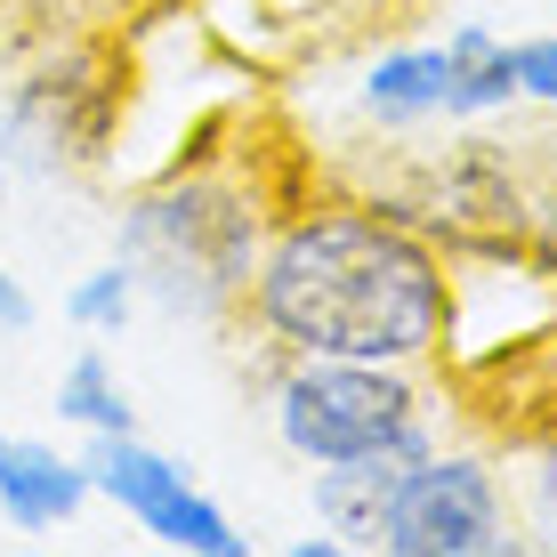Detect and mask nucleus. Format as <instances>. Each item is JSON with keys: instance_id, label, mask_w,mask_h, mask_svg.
Wrapping results in <instances>:
<instances>
[{"instance_id": "7ed1b4c3", "label": "nucleus", "mask_w": 557, "mask_h": 557, "mask_svg": "<svg viewBox=\"0 0 557 557\" xmlns=\"http://www.w3.org/2000/svg\"><path fill=\"white\" fill-rule=\"evenodd\" d=\"M275 445L307 469H339L372 453H436V429L412 363L292 356V372L275 380Z\"/></svg>"}, {"instance_id": "f03ea898", "label": "nucleus", "mask_w": 557, "mask_h": 557, "mask_svg": "<svg viewBox=\"0 0 557 557\" xmlns=\"http://www.w3.org/2000/svg\"><path fill=\"white\" fill-rule=\"evenodd\" d=\"M259 243H267V219L251 186H235L226 170H170L162 186H146L122 210V251L113 259L138 275L146 307L210 323L251 292Z\"/></svg>"}, {"instance_id": "2eb2a0df", "label": "nucleus", "mask_w": 557, "mask_h": 557, "mask_svg": "<svg viewBox=\"0 0 557 557\" xmlns=\"http://www.w3.org/2000/svg\"><path fill=\"white\" fill-rule=\"evenodd\" d=\"M33 323H41V307H33L25 275H16V267H0V339H25Z\"/></svg>"}, {"instance_id": "a211bd4d", "label": "nucleus", "mask_w": 557, "mask_h": 557, "mask_svg": "<svg viewBox=\"0 0 557 557\" xmlns=\"http://www.w3.org/2000/svg\"><path fill=\"white\" fill-rule=\"evenodd\" d=\"M9 445H16V436H9V429H0V469H9Z\"/></svg>"}, {"instance_id": "9d476101", "label": "nucleus", "mask_w": 557, "mask_h": 557, "mask_svg": "<svg viewBox=\"0 0 557 557\" xmlns=\"http://www.w3.org/2000/svg\"><path fill=\"white\" fill-rule=\"evenodd\" d=\"M420 453H372V460H339V469H315V517L339 533V549H380V517H388L396 469Z\"/></svg>"}, {"instance_id": "ddd939ff", "label": "nucleus", "mask_w": 557, "mask_h": 557, "mask_svg": "<svg viewBox=\"0 0 557 557\" xmlns=\"http://www.w3.org/2000/svg\"><path fill=\"white\" fill-rule=\"evenodd\" d=\"M138 275H129L122 259H98L89 275H73V292H65V323L73 332H89V339H113L129 315H138Z\"/></svg>"}, {"instance_id": "39448f33", "label": "nucleus", "mask_w": 557, "mask_h": 557, "mask_svg": "<svg viewBox=\"0 0 557 557\" xmlns=\"http://www.w3.org/2000/svg\"><path fill=\"white\" fill-rule=\"evenodd\" d=\"M388 557H502L517 549L509 533V493L493 460L476 453H420L396 469L388 517H380Z\"/></svg>"}, {"instance_id": "f257e3e1", "label": "nucleus", "mask_w": 557, "mask_h": 557, "mask_svg": "<svg viewBox=\"0 0 557 557\" xmlns=\"http://www.w3.org/2000/svg\"><path fill=\"white\" fill-rule=\"evenodd\" d=\"M251 307L292 356L429 363L460 332V275L380 202H315L259 243Z\"/></svg>"}, {"instance_id": "6ab92c4d", "label": "nucleus", "mask_w": 557, "mask_h": 557, "mask_svg": "<svg viewBox=\"0 0 557 557\" xmlns=\"http://www.w3.org/2000/svg\"><path fill=\"white\" fill-rule=\"evenodd\" d=\"M0 210H9V170H0Z\"/></svg>"}, {"instance_id": "dca6fc26", "label": "nucleus", "mask_w": 557, "mask_h": 557, "mask_svg": "<svg viewBox=\"0 0 557 557\" xmlns=\"http://www.w3.org/2000/svg\"><path fill=\"white\" fill-rule=\"evenodd\" d=\"M525 243H533V267L542 275H557V186L542 202H533V219H525Z\"/></svg>"}, {"instance_id": "f8f14e48", "label": "nucleus", "mask_w": 557, "mask_h": 557, "mask_svg": "<svg viewBox=\"0 0 557 557\" xmlns=\"http://www.w3.org/2000/svg\"><path fill=\"white\" fill-rule=\"evenodd\" d=\"M57 420H65V429H82V436H122V429H138V405H129V388H122V372H113L106 348H82L65 372H57Z\"/></svg>"}, {"instance_id": "6e6552de", "label": "nucleus", "mask_w": 557, "mask_h": 557, "mask_svg": "<svg viewBox=\"0 0 557 557\" xmlns=\"http://www.w3.org/2000/svg\"><path fill=\"white\" fill-rule=\"evenodd\" d=\"M89 502H98V485H89L82 453H57V445H41V436H16V445H9V469H0V517H9L16 533H57V525H73Z\"/></svg>"}, {"instance_id": "f3484780", "label": "nucleus", "mask_w": 557, "mask_h": 557, "mask_svg": "<svg viewBox=\"0 0 557 557\" xmlns=\"http://www.w3.org/2000/svg\"><path fill=\"white\" fill-rule=\"evenodd\" d=\"M533 517L557 533V429L542 436V460H533Z\"/></svg>"}, {"instance_id": "4468645a", "label": "nucleus", "mask_w": 557, "mask_h": 557, "mask_svg": "<svg viewBox=\"0 0 557 557\" xmlns=\"http://www.w3.org/2000/svg\"><path fill=\"white\" fill-rule=\"evenodd\" d=\"M517 106H557V33L542 41H517Z\"/></svg>"}, {"instance_id": "0eeeda50", "label": "nucleus", "mask_w": 557, "mask_h": 557, "mask_svg": "<svg viewBox=\"0 0 557 557\" xmlns=\"http://www.w3.org/2000/svg\"><path fill=\"white\" fill-rule=\"evenodd\" d=\"M89 485H98V502H113L129 517V525L146 533V542L162 549H186V557H251V533L235 525L210 493L195 485V469L170 453H153L138 429L122 436H89Z\"/></svg>"}, {"instance_id": "1a4fd4ad", "label": "nucleus", "mask_w": 557, "mask_h": 557, "mask_svg": "<svg viewBox=\"0 0 557 557\" xmlns=\"http://www.w3.org/2000/svg\"><path fill=\"white\" fill-rule=\"evenodd\" d=\"M363 113L380 129H429V122H453V57L445 41H412V49H388L372 57L363 73Z\"/></svg>"}, {"instance_id": "20e7f679", "label": "nucleus", "mask_w": 557, "mask_h": 557, "mask_svg": "<svg viewBox=\"0 0 557 557\" xmlns=\"http://www.w3.org/2000/svg\"><path fill=\"white\" fill-rule=\"evenodd\" d=\"M113 113H122V82H113L106 57L98 49H57L0 106V170H33V178L89 170L113 138Z\"/></svg>"}, {"instance_id": "9b49d317", "label": "nucleus", "mask_w": 557, "mask_h": 557, "mask_svg": "<svg viewBox=\"0 0 557 557\" xmlns=\"http://www.w3.org/2000/svg\"><path fill=\"white\" fill-rule=\"evenodd\" d=\"M445 57H453V122H485V113L517 106V57H509V41H493L485 25H453Z\"/></svg>"}, {"instance_id": "423d86ee", "label": "nucleus", "mask_w": 557, "mask_h": 557, "mask_svg": "<svg viewBox=\"0 0 557 557\" xmlns=\"http://www.w3.org/2000/svg\"><path fill=\"white\" fill-rule=\"evenodd\" d=\"M372 202L396 210L405 226H420L436 251H517L525 219H533L509 153H493L485 138H453L445 153H429L412 170V186H388Z\"/></svg>"}]
</instances>
